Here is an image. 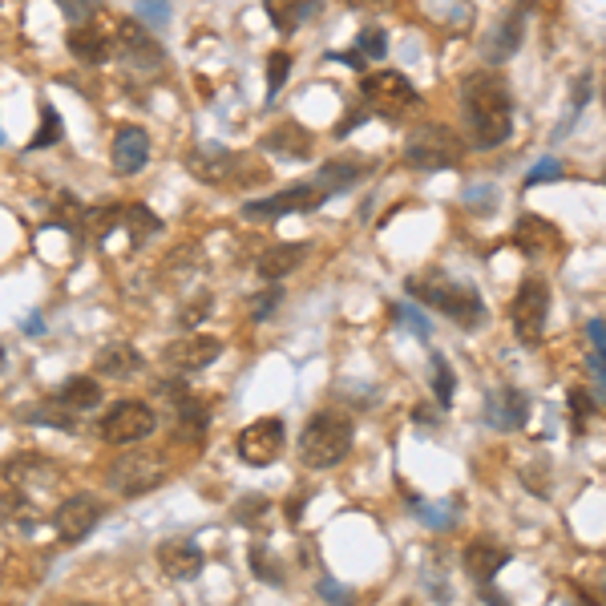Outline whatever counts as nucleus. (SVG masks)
<instances>
[{"label":"nucleus","instance_id":"obj_1","mask_svg":"<svg viewBox=\"0 0 606 606\" xmlns=\"http://www.w3.org/2000/svg\"><path fill=\"white\" fill-rule=\"evenodd\" d=\"M461 110L469 122V138L477 150H493L514 130V93L501 73H469L461 85Z\"/></svg>","mask_w":606,"mask_h":606},{"label":"nucleus","instance_id":"obj_2","mask_svg":"<svg viewBox=\"0 0 606 606\" xmlns=\"http://www.w3.org/2000/svg\"><path fill=\"white\" fill-rule=\"evenodd\" d=\"M409 295L421 299V303H429V308H437L441 316L457 320L461 328H473V324L485 320V308H481L477 287L457 283V279H449V275H441V271H429V275H421V279H409Z\"/></svg>","mask_w":606,"mask_h":606},{"label":"nucleus","instance_id":"obj_3","mask_svg":"<svg viewBox=\"0 0 606 606\" xmlns=\"http://www.w3.org/2000/svg\"><path fill=\"white\" fill-rule=\"evenodd\" d=\"M352 449V421L344 413H316L299 433V457L308 469H336Z\"/></svg>","mask_w":606,"mask_h":606},{"label":"nucleus","instance_id":"obj_4","mask_svg":"<svg viewBox=\"0 0 606 606\" xmlns=\"http://www.w3.org/2000/svg\"><path fill=\"white\" fill-rule=\"evenodd\" d=\"M465 158V146L461 138L449 130V126H437V122H425L409 134V146H404V162L413 170H445V166H457Z\"/></svg>","mask_w":606,"mask_h":606},{"label":"nucleus","instance_id":"obj_5","mask_svg":"<svg viewBox=\"0 0 606 606\" xmlns=\"http://www.w3.org/2000/svg\"><path fill=\"white\" fill-rule=\"evenodd\" d=\"M364 97H368V106L380 110L384 118H404L413 106H421V93L409 85V77L396 73V69H376L360 81Z\"/></svg>","mask_w":606,"mask_h":606},{"label":"nucleus","instance_id":"obj_6","mask_svg":"<svg viewBox=\"0 0 606 606\" xmlns=\"http://www.w3.org/2000/svg\"><path fill=\"white\" fill-rule=\"evenodd\" d=\"M186 166L194 178L202 182H231V174L239 182H259L267 178V170L259 162H247L243 154H231V150H219V146H198L186 154Z\"/></svg>","mask_w":606,"mask_h":606},{"label":"nucleus","instance_id":"obj_7","mask_svg":"<svg viewBox=\"0 0 606 606\" xmlns=\"http://www.w3.org/2000/svg\"><path fill=\"white\" fill-rule=\"evenodd\" d=\"M546 316H550V291L542 279H522L518 295H514V308H510V320H514V332L526 348L542 344V332H546Z\"/></svg>","mask_w":606,"mask_h":606},{"label":"nucleus","instance_id":"obj_8","mask_svg":"<svg viewBox=\"0 0 606 606\" xmlns=\"http://www.w3.org/2000/svg\"><path fill=\"white\" fill-rule=\"evenodd\" d=\"M154 425H158V417H154L150 404L122 400L118 409H110L106 421H101V441H106V445H138V441H146L154 433Z\"/></svg>","mask_w":606,"mask_h":606},{"label":"nucleus","instance_id":"obj_9","mask_svg":"<svg viewBox=\"0 0 606 606\" xmlns=\"http://www.w3.org/2000/svg\"><path fill=\"white\" fill-rule=\"evenodd\" d=\"M332 194L320 186V182H299V186H287V190H279V194H271V198H259V202H251V207L243 211L247 219H279V215H303V211H316V207H324Z\"/></svg>","mask_w":606,"mask_h":606},{"label":"nucleus","instance_id":"obj_10","mask_svg":"<svg viewBox=\"0 0 606 606\" xmlns=\"http://www.w3.org/2000/svg\"><path fill=\"white\" fill-rule=\"evenodd\" d=\"M283 421L279 417H263V421H251L243 433H239V441H235V449H239V457L247 461V465H255V469H263V465H275L279 461V453H283Z\"/></svg>","mask_w":606,"mask_h":606},{"label":"nucleus","instance_id":"obj_11","mask_svg":"<svg viewBox=\"0 0 606 606\" xmlns=\"http://www.w3.org/2000/svg\"><path fill=\"white\" fill-rule=\"evenodd\" d=\"M106 481H110V489H118L122 497H138V493H150L154 485H162V469H158V461L146 457V453H126V457H118V461L110 465Z\"/></svg>","mask_w":606,"mask_h":606},{"label":"nucleus","instance_id":"obj_12","mask_svg":"<svg viewBox=\"0 0 606 606\" xmlns=\"http://www.w3.org/2000/svg\"><path fill=\"white\" fill-rule=\"evenodd\" d=\"M101 514H106V505H101V501H93L89 493H73V497H65V501L57 505L53 530H57L61 542H81V538L101 522Z\"/></svg>","mask_w":606,"mask_h":606},{"label":"nucleus","instance_id":"obj_13","mask_svg":"<svg viewBox=\"0 0 606 606\" xmlns=\"http://www.w3.org/2000/svg\"><path fill=\"white\" fill-rule=\"evenodd\" d=\"M219 352H223V340H215V336H178L162 352V364L170 372L186 376V372H198V368H207L211 360H219Z\"/></svg>","mask_w":606,"mask_h":606},{"label":"nucleus","instance_id":"obj_14","mask_svg":"<svg viewBox=\"0 0 606 606\" xmlns=\"http://www.w3.org/2000/svg\"><path fill=\"white\" fill-rule=\"evenodd\" d=\"M202 550L190 542V538H166L162 546H158V566H162V574L166 578H174V582H190V578H198L202 574Z\"/></svg>","mask_w":606,"mask_h":606},{"label":"nucleus","instance_id":"obj_15","mask_svg":"<svg viewBox=\"0 0 606 606\" xmlns=\"http://www.w3.org/2000/svg\"><path fill=\"white\" fill-rule=\"evenodd\" d=\"M118 49H122V57H126L130 65H138V69H158V65H162L158 41H154L138 21H122V25H118Z\"/></svg>","mask_w":606,"mask_h":606},{"label":"nucleus","instance_id":"obj_16","mask_svg":"<svg viewBox=\"0 0 606 606\" xmlns=\"http://www.w3.org/2000/svg\"><path fill=\"white\" fill-rule=\"evenodd\" d=\"M110 158H114V170H118V174H138V170L146 166V158H150V134H146L142 126H122V130L114 134Z\"/></svg>","mask_w":606,"mask_h":606},{"label":"nucleus","instance_id":"obj_17","mask_svg":"<svg viewBox=\"0 0 606 606\" xmlns=\"http://www.w3.org/2000/svg\"><path fill=\"white\" fill-rule=\"evenodd\" d=\"M526 413H530V404H526V396L518 392V388H501V392H493L489 400H485V421L493 425V429H522L526 425Z\"/></svg>","mask_w":606,"mask_h":606},{"label":"nucleus","instance_id":"obj_18","mask_svg":"<svg viewBox=\"0 0 606 606\" xmlns=\"http://www.w3.org/2000/svg\"><path fill=\"white\" fill-rule=\"evenodd\" d=\"M320 13H324V0H267V17H271V25L283 37L299 33L303 25H308L312 17H320Z\"/></svg>","mask_w":606,"mask_h":606},{"label":"nucleus","instance_id":"obj_19","mask_svg":"<svg viewBox=\"0 0 606 606\" xmlns=\"http://www.w3.org/2000/svg\"><path fill=\"white\" fill-rule=\"evenodd\" d=\"M263 150L279 154L287 162H303V158H312V134L303 130V126H295V122H283V126H275V130L263 134Z\"/></svg>","mask_w":606,"mask_h":606},{"label":"nucleus","instance_id":"obj_20","mask_svg":"<svg viewBox=\"0 0 606 606\" xmlns=\"http://www.w3.org/2000/svg\"><path fill=\"white\" fill-rule=\"evenodd\" d=\"M522 33H526V13L514 9L510 17H505V21L489 33V41H485V61H489V65L510 61V57L518 53V45H522Z\"/></svg>","mask_w":606,"mask_h":606},{"label":"nucleus","instance_id":"obj_21","mask_svg":"<svg viewBox=\"0 0 606 606\" xmlns=\"http://www.w3.org/2000/svg\"><path fill=\"white\" fill-rule=\"evenodd\" d=\"M93 368L101 372V376H110V380H130V376H138L142 368H146V360H142V352L138 348H130V344H106L97 352V360H93Z\"/></svg>","mask_w":606,"mask_h":606},{"label":"nucleus","instance_id":"obj_22","mask_svg":"<svg viewBox=\"0 0 606 606\" xmlns=\"http://www.w3.org/2000/svg\"><path fill=\"white\" fill-rule=\"evenodd\" d=\"M303 259H308V247L303 243H275L255 259V271L263 279H287L291 271H299Z\"/></svg>","mask_w":606,"mask_h":606},{"label":"nucleus","instance_id":"obj_23","mask_svg":"<svg viewBox=\"0 0 606 606\" xmlns=\"http://www.w3.org/2000/svg\"><path fill=\"white\" fill-rule=\"evenodd\" d=\"M554 239H558L554 223H546V219H538V215H522L518 227H514V243H518V251H526L530 259L542 255V251H550Z\"/></svg>","mask_w":606,"mask_h":606},{"label":"nucleus","instance_id":"obj_24","mask_svg":"<svg viewBox=\"0 0 606 606\" xmlns=\"http://www.w3.org/2000/svg\"><path fill=\"white\" fill-rule=\"evenodd\" d=\"M57 404H61L65 413H93L97 404H101V384L89 380V376H73V380L61 384Z\"/></svg>","mask_w":606,"mask_h":606},{"label":"nucleus","instance_id":"obj_25","mask_svg":"<svg viewBox=\"0 0 606 606\" xmlns=\"http://www.w3.org/2000/svg\"><path fill=\"white\" fill-rule=\"evenodd\" d=\"M69 53L77 57V61H85V65H101V61H110V41L101 37L93 25H73L69 29Z\"/></svg>","mask_w":606,"mask_h":606},{"label":"nucleus","instance_id":"obj_26","mask_svg":"<svg viewBox=\"0 0 606 606\" xmlns=\"http://www.w3.org/2000/svg\"><path fill=\"white\" fill-rule=\"evenodd\" d=\"M510 562V554H505L501 546H493V542H473L469 550H465V570L477 578V582H493V574Z\"/></svg>","mask_w":606,"mask_h":606},{"label":"nucleus","instance_id":"obj_27","mask_svg":"<svg viewBox=\"0 0 606 606\" xmlns=\"http://www.w3.org/2000/svg\"><path fill=\"white\" fill-rule=\"evenodd\" d=\"M118 227H126L134 243H146V239H154V235L162 231L158 215H150V211L142 207V202H130V207H122V219H118Z\"/></svg>","mask_w":606,"mask_h":606},{"label":"nucleus","instance_id":"obj_28","mask_svg":"<svg viewBox=\"0 0 606 606\" xmlns=\"http://www.w3.org/2000/svg\"><path fill=\"white\" fill-rule=\"evenodd\" d=\"M316 182H320L328 194H336V190H348L352 182H360V162H344V158H332V162H324V166H320Z\"/></svg>","mask_w":606,"mask_h":606},{"label":"nucleus","instance_id":"obj_29","mask_svg":"<svg viewBox=\"0 0 606 606\" xmlns=\"http://www.w3.org/2000/svg\"><path fill=\"white\" fill-rule=\"evenodd\" d=\"M433 392H437V404H453V392H457V376L453 368L445 364V356H433Z\"/></svg>","mask_w":606,"mask_h":606},{"label":"nucleus","instance_id":"obj_30","mask_svg":"<svg viewBox=\"0 0 606 606\" xmlns=\"http://www.w3.org/2000/svg\"><path fill=\"white\" fill-rule=\"evenodd\" d=\"M356 53L368 61H380L384 53H388V33L380 29V25H368V29H360V37H356Z\"/></svg>","mask_w":606,"mask_h":606},{"label":"nucleus","instance_id":"obj_31","mask_svg":"<svg viewBox=\"0 0 606 606\" xmlns=\"http://www.w3.org/2000/svg\"><path fill=\"white\" fill-rule=\"evenodd\" d=\"M53 142H61V118H57V110L53 106H41V130L33 134V150H45V146H53Z\"/></svg>","mask_w":606,"mask_h":606},{"label":"nucleus","instance_id":"obj_32","mask_svg":"<svg viewBox=\"0 0 606 606\" xmlns=\"http://www.w3.org/2000/svg\"><path fill=\"white\" fill-rule=\"evenodd\" d=\"M287 73H291V57L287 53H271L267 57V97H275L287 85Z\"/></svg>","mask_w":606,"mask_h":606},{"label":"nucleus","instance_id":"obj_33","mask_svg":"<svg viewBox=\"0 0 606 606\" xmlns=\"http://www.w3.org/2000/svg\"><path fill=\"white\" fill-rule=\"evenodd\" d=\"M566 400H570V417H574V433H582V421L594 413V400H590V392L586 388H570L566 392Z\"/></svg>","mask_w":606,"mask_h":606},{"label":"nucleus","instance_id":"obj_34","mask_svg":"<svg viewBox=\"0 0 606 606\" xmlns=\"http://www.w3.org/2000/svg\"><path fill=\"white\" fill-rule=\"evenodd\" d=\"M558 178H562V162H558V158H542V162H534V166H530L526 186H538V182H558Z\"/></svg>","mask_w":606,"mask_h":606},{"label":"nucleus","instance_id":"obj_35","mask_svg":"<svg viewBox=\"0 0 606 606\" xmlns=\"http://www.w3.org/2000/svg\"><path fill=\"white\" fill-rule=\"evenodd\" d=\"M271 562H275V558H271L267 550H251V570H255L263 582H271V586H275V582H283V570H279V566H271Z\"/></svg>","mask_w":606,"mask_h":606},{"label":"nucleus","instance_id":"obj_36","mask_svg":"<svg viewBox=\"0 0 606 606\" xmlns=\"http://www.w3.org/2000/svg\"><path fill=\"white\" fill-rule=\"evenodd\" d=\"M279 303H283V291H279V287H267L263 295L251 299V316H255V320H267V316L279 308Z\"/></svg>","mask_w":606,"mask_h":606},{"label":"nucleus","instance_id":"obj_37","mask_svg":"<svg viewBox=\"0 0 606 606\" xmlns=\"http://www.w3.org/2000/svg\"><path fill=\"white\" fill-rule=\"evenodd\" d=\"M138 13H142V21H150V25H158V29H166V21H170L166 0H138Z\"/></svg>","mask_w":606,"mask_h":606},{"label":"nucleus","instance_id":"obj_38","mask_svg":"<svg viewBox=\"0 0 606 606\" xmlns=\"http://www.w3.org/2000/svg\"><path fill=\"white\" fill-rule=\"evenodd\" d=\"M320 598L332 602V606H348V602H352V590L340 586V582H332V578H320Z\"/></svg>","mask_w":606,"mask_h":606},{"label":"nucleus","instance_id":"obj_39","mask_svg":"<svg viewBox=\"0 0 606 606\" xmlns=\"http://www.w3.org/2000/svg\"><path fill=\"white\" fill-rule=\"evenodd\" d=\"M413 505H417V514H421L429 526H449V522H453V514L445 510V505H441V510H433V505H425V501H413Z\"/></svg>","mask_w":606,"mask_h":606},{"label":"nucleus","instance_id":"obj_40","mask_svg":"<svg viewBox=\"0 0 606 606\" xmlns=\"http://www.w3.org/2000/svg\"><path fill=\"white\" fill-rule=\"evenodd\" d=\"M400 320H404V324H409V328H417V336H421V340H429V336H433V328H429V320H425V316H421L417 308H400Z\"/></svg>","mask_w":606,"mask_h":606},{"label":"nucleus","instance_id":"obj_41","mask_svg":"<svg viewBox=\"0 0 606 606\" xmlns=\"http://www.w3.org/2000/svg\"><path fill=\"white\" fill-rule=\"evenodd\" d=\"M263 510H267V497H259V493H255L251 501H243V505H235V518H239V522H247V518H259Z\"/></svg>","mask_w":606,"mask_h":606},{"label":"nucleus","instance_id":"obj_42","mask_svg":"<svg viewBox=\"0 0 606 606\" xmlns=\"http://www.w3.org/2000/svg\"><path fill=\"white\" fill-rule=\"evenodd\" d=\"M61 5H65V17H69V21H85V17L93 13V0H61Z\"/></svg>","mask_w":606,"mask_h":606},{"label":"nucleus","instance_id":"obj_43","mask_svg":"<svg viewBox=\"0 0 606 606\" xmlns=\"http://www.w3.org/2000/svg\"><path fill=\"white\" fill-rule=\"evenodd\" d=\"M586 97H590V77H578V85H574V93H570V110H574V114L586 106Z\"/></svg>","mask_w":606,"mask_h":606},{"label":"nucleus","instance_id":"obj_44","mask_svg":"<svg viewBox=\"0 0 606 606\" xmlns=\"http://www.w3.org/2000/svg\"><path fill=\"white\" fill-rule=\"evenodd\" d=\"M590 336H594V344H598V352L606 348V324L602 320H590Z\"/></svg>","mask_w":606,"mask_h":606},{"label":"nucleus","instance_id":"obj_45","mask_svg":"<svg viewBox=\"0 0 606 606\" xmlns=\"http://www.w3.org/2000/svg\"><path fill=\"white\" fill-rule=\"evenodd\" d=\"M481 598H485L489 606H510V602H505V598H501V590H493V586H489V590H485Z\"/></svg>","mask_w":606,"mask_h":606},{"label":"nucleus","instance_id":"obj_46","mask_svg":"<svg viewBox=\"0 0 606 606\" xmlns=\"http://www.w3.org/2000/svg\"><path fill=\"white\" fill-rule=\"evenodd\" d=\"M348 5H356V9H380V5H388V0H348Z\"/></svg>","mask_w":606,"mask_h":606},{"label":"nucleus","instance_id":"obj_47","mask_svg":"<svg viewBox=\"0 0 606 606\" xmlns=\"http://www.w3.org/2000/svg\"><path fill=\"white\" fill-rule=\"evenodd\" d=\"M538 5H542V0H518V9H522V13H530V9H538Z\"/></svg>","mask_w":606,"mask_h":606},{"label":"nucleus","instance_id":"obj_48","mask_svg":"<svg viewBox=\"0 0 606 606\" xmlns=\"http://www.w3.org/2000/svg\"><path fill=\"white\" fill-rule=\"evenodd\" d=\"M602 602H606V578H602Z\"/></svg>","mask_w":606,"mask_h":606},{"label":"nucleus","instance_id":"obj_49","mask_svg":"<svg viewBox=\"0 0 606 606\" xmlns=\"http://www.w3.org/2000/svg\"><path fill=\"white\" fill-rule=\"evenodd\" d=\"M602 101H606V85H602Z\"/></svg>","mask_w":606,"mask_h":606},{"label":"nucleus","instance_id":"obj_50","mask_svg":"<svg viewBox=\"0 0 606 606\" xmlns=\"http://www.w3.org/2000/svg\"><path fill=\"white\" fill-rule=\"evenodd\" d=\"M0 142H5V134H0Z\"/></svg>","mask_w":606,"mask_h":606},{"label":"nucleus","instance_id":"obj_51","mask_svg":"<svg viewBox=\"0 0 606 606\" xmlns=\"http://www.w3.org/2000/svg\"><path fill=\"white\" fill-rule=\"evenodd\" d=\"M602 182H606V174H602Z\"/></svg>","mask_w":606,"mask_h":606}]
</instances>
